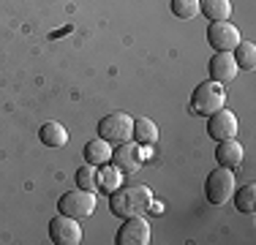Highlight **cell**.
Here are the masks:
<instances>
[{
    "label": "cell",
    "instance_id": "obj_1",
    "mask_svg": "<svg viewBox=\"0 0 256 245\" xmlns=\"http://www.w3.org/2000/svg\"><path fill=\"white\" fill-rule=\"evenodd\" d=\"M153 207V191L148 186H126L109 191V212L118 218L144 216Z\"/></svg>",
    "mask_w": 256,
    "mask_h": 245
},
{
    "label": "cell",
    "instance_id": "obj_2",
    "mask_svg": "<svg viewBox=\"0 0 256 245\" xmlns=\"http://www.w3.org/2000/svg\"><path fill=\"white\" fill-rule=\"evenodd\" d=\"M224 106H226V88H224L221 82L207 79V82H199L196 90L191 93V112L194 114L210 118L212 112H218V109H224Z\"/></svg>",
    "mask_w": 256,
    "mask_h": 245
},
{
    "label": "cell",
    "instance_id": "obj_3",
    "mask_svg": "<svg viewBox=\"0 0 256 245\" xmlns=\"http://www.w3.org/2000/svg\"><path fill=\"white\" fill-rule=\"evenodd\" d=\"M237 182H234V174H232V169L226 166H218L216 172H210L204 180V196L210 204L221 207L226 204V202L232 199V194H234Z\"/></svg>",
    "mask_w": 256,
    "mask_h": 245
},
{
    "label": "cell",
    "instance_id": "obj_4",
    "mask_svg": "<svg viewBox=\"0 0 256 245\" xmlns=\"http://www.w3.org/2000/svg\"><path fill=\"white\" fill-rule=\"evenodd\" d=\"M58 210L68 218H76V220H84L96 212V194L93 191H66L63 196L58 199Z\"/></svg>",
    "mask_w": 256,
    "mask_h": 245
},
{
    "label": "cell",
    "instance_id": "obj_5",
    "mask_svg": "<svg viewBox=\"0 0 256 245\" xmlns=\"http://www.w3.org/2000/svg\"><path fill=\"white\" fill-rule=\"evenodd\" d=\"M131 134H134V120L126 112H112L106 118H101L98 122V136L106 139L109 144L131 142Z\"/></svg>",
    "mask_w": 256,
    "mask_h": 245
},
{
    "label": "cell",
    "instance_id": "obj_6",
    "mask_svg": "<svg viewBox=\"0 0 256 245\" xmlns=\"http://www.w3.org/2000/svg\"><path fill=\"white\" fill-rule=\"evenodd\" d=\"M240 41H242L240 28L232 24L229 20L226 22H210V28H207V44L216 49V52H234Z\"/></svg>",
    "mask_w": 256,
    "mask_h": 245
},
{
    "label": "cell",
    "instance_id": "obj_7",
    "mask_svg": "<svg viewBox=\"0 0 256 245\" xmlns=\"http://www.w3.org/2000/svg\"><path fill=\"white\" fill-rule=\"evenodd\" d=\"M150 240H153V229L144 216L126 218V224L118 229V237H114L118 245H148Z\"/></svg>",
    "mask_w": 256,
    "mask_h": 245
},
{
    "label": "cell",
    "instance_id": "obj_8",
    "mask_svg": "<svg viewBox=\"0 0 256 245\" xmlns=\"http://www.w3.org/2000/svg\"><path fill=\"white\" fill-rule=\"evenodd\" d=\"M50 240L54 245H79L82 242V226L76 218H68L60 212V218H52L50 224Z\"/></svg>",
    "mask_w": 256,
    "mask_h": 245
},
{
    "label": "cell",
    "instance_id": "obj_9",
    "mask_svg": "<svg viewBox=\"0 0 256 245\" xmlns=\"http://www.w3.org/2000/svg\"><path fill=\"white\" fill-rule=\"evenodd\" d=\"M237 131H240V126H237L234 112H229V109H218V112L210 114V122H207V134H210L216 142H221V139H234Z\"/></svg>",
    "mask_w": 256,
    "mask_h": 245
},
{
    "label": "cell",
    "instance_id": "obj_10",
    "mask_svg": "<svg viewBox=\"0 0 256 245\" xmlns=\"http://www.w3.org/2000/svg\"><path fill=\"white\" fill-rule=\"evenodd\" d=\"M112 166H118L123 174H134L139 166H142V152H139V147L136 144H131V142H120L118 147L112 150Z\"/></svg>",
    "mask_w": 256,
    "mask_h": 245
},
{
    "label": "cell",
    "instance_id": "obj_11",
    "mask_svg": "<svg viewBox=\"0 0 256 245\" xmlns=\"http://www.w3.org/2000/svg\"><path fill=\"white\" fill-rule=\"evenodd\" d=\"M207 68H210V79H212V82L226 84V82H232V79L237 76L240 66H237V60H234V54H232V52H216Z\"/></svg>",
    "mask_w": 256,
    "mask_h": 245
},
{
    "label": "cell",
    "instance_id": "obj_12",
    "mask_svg": "<svg viewBox=\"0 0 256 245\" xmlns=\"http://www.w3.org/2000/svg\"><path fill=\"white\" fill-rule=\"evenodd\" d=\"M216 161L218 166H226V169H234L242 164V144L237 139H221L216 147Z\"/></svg>",
    "mask_w": 256,
    "mask_h": 245
},
{
    "label": "cell",
    "instance_id": "obj_13",
    "mask_svg": "<svg viewBox=\"0 0 256 245\" xmlns=\"http://www.w3.org/2000/svg\"><path fill=\"white\" fill-rule=\"evenodd\" d=\"M84 161L90 164V166H104V164H109V158H112V144L106 142V139H90L88 144H84L82 150Z\"/></svg>",
    "mask_w": 256,
    "mask_h": 245
},
{
    "label": "cell",
    "instance_id": "obj_14",
    "mask_svg": "<svg viewBox=\"0 0 256 245\" xmlns=\"http://www.w3.org/2000/svg\"><path fill=\"white\" fill-rule=\"evenodd\" d=\"M199 14L210 22H226L232 16V0H199Z\"/></svg>",
    "mask_w": 256,
    "mask_h": 245
},
{
    "label": "cell",
    "instance_id": "obj_15",
    "mask_svg": "<svg viewBox=\"0 0 256 245\" xmlns=\"http://www.w3.org/2000/svg\"><path fill=\"white\" fill-rule=\"evenodd\" d=\"M38 139L46 147H66V142H68V131H66V126L50 120V122H44V126L38 128Z\"/></svg>",
    "mask_w": 256,
    "mask_h": 245
},
{
    "label": "cell",
    "instance_id": "obj_16",
    "mask_svg": "<svg viewBox=\"0 0 256 245\" xmlns=\"http://www.w3.org/2000/svg\"><path fill=\"white\" fill-rule=\"evenodd\" d=\"M134 142L136 144H156L158 139V126L150 118H136L134 120Z\"/></svg>",
    "mask_w": 256,
    "mask_h": 245
},
{
    "label": "cell",
    "instance_id": "obj_17",
    "mask_svg": "<svg viewBox=\"0 0 256 245\" xmlns=\"http://www.w3.org/2000/svg\"><path fill=\"white\" fill-rule=\"evenodd\" d=\"M234 207L240 212H248V216H251V212L256 210V186H242L240 191H237L234 188Z\"/></svg>",
    "mask_w": 256,
    "mask_h": 245
},
{
    "label": "cell",
    "instance_id": "obj_18",
    "mask_svg": "<svg viewBox=\"0 0 256 245\" xmlns=\"http://www.w3.org/2000/svg\"><path fill=\"white\" fill-rule=\"evenodd\" d=\"M232 54H234L237 66H240V68H246V71H251L254 66H256V44H251V41H240Z\"/></svg>",
    "mask_w": 256,
    "mask_h": 245
},
{
    "label": "cell",
    "instance_id": "obj_19",
    "mask_svg": "<svg viewBox=\"0 0 256 245\" xmlns=\"http://www.w3.org/2000/svg\"><path fill=\"white\" fill-rule=\"evenodd\" d=\"M76 186L82 188V191H98V172H96L90 164H84L82 169L76 172Z\"/></svg>",
    "mask_w": 256,
    "mask_h": 245
},
{
    "label": "cell",
    "instance_id": "obj_20",
    "mask_svg": "<svg viewBox=\"0 0 256 245\" xmlns=\"http://www.w3.org/2000/svg\"><path fill=\"white\" fill-rule=\"evenodd\" d=\"M120 177H123V172H120L118 166L104 164V169L98 172V188H104V191H114V188L120 186Z\"/></svg>",
    "mask_w": 256,
    "mask_h": 245
},
{
    "label": "cell",
    "instance_id": "obj_21",
    "mask_svg": "<svg viewBox=\"0 0 256 245\" xmlns=\"http://www.w3.org/2000/svg\"><path fill=\"white\" fill-rule=\"evenodd\" d=\"M172 14L178 20H194L199 14V0H172Z\"/></svg>",
    "mask_w": 256,
    "mask_h": 245
}]
</instances>
